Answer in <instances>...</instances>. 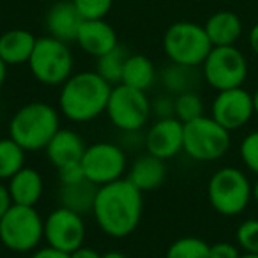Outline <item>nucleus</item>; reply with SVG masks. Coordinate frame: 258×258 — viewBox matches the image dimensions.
<instances>
[{
    "label": "nucleus",
    "instance_id": "nucleus-1",
    "mask_svg": "<svg viewBox=\"0 0 258 258\" xmlns=\"http://www.w3.org/2000/svg\"><path fill=\"white\" fill-rule=\"evenodd\" d=\"M144 214V193L127 179L97 187L92 216L97 228L111 239H125L138 228Z\"/></svg>",
    "mask_w": 258,
    "mask_h": 258
},
{
    "label": "nucleus",
    "instance_id": "nucleus-2",
    "mask_svg": "<svg viewBox=\"0 0 258 258\" xmlns=\"http://www.w3.org/2000/svg\"><path fill=\"white\" fill-rule=\"evenodd\" d=\"M111 87L96 69L73 73L60 85L57 108L73 124H89L106 111Z\"/></svg>",
    "mask_w": 258,
    "mask_h": 258
},
{
    "label": "nucleus",
    "instance_id": "nucleus-3",
    "mask_svg": "<svg viewBox=\"0 0 258 258\" xmlns=\"http://www.w3.org/2000/svg\"><path fill=\"white\" fill-rule=\"evenodd\" d=\"M60 111L46 101H30L18 108L9 118L8 137L27 152L44 151L60 125Z\"/></svg>",
    "mask_w": 258,
    "mask_h": 258
},
{
    "label": "nucleus",
    "instance_id": "nucleus-4",
    "mask_svg": "<svg viewBox=\"0 0 258 258\" xmlns=\"http://www.w3.org/2000/svg\"><path fill=\"white\" fill-rule=\"evenodd\" d=\"M27 66L37 83L60 87L75 73V55L66 41L53 36H41L37 37Z\"/></svg>",
    "mask_w": 258,
    "mask_h": 258
},
{
    "label": "nucleus",
    "instance_id": "nucleus-5",
    "mask_svg": "<svg viewBox=\"0 0 258 258\" xmlns=\"http://www.w3.org/2000/svg\"><path fill=\"white\" fill-rule=\"evenodd\" d=\"M0 240L13 253H32L44 240V218L36 207L11 204L0 219Z\"/></svg>",
    "mask_w": 258,
    "mask_h": 258
},
{
    "label": "nucleus",
    "instance_id": "nucleus-6",
    "mask_svg": "<svg viewBox=\"0 0 258 258\" xmlns=\"http://www.w3.org/2000/svg\"><path fill=\"white\" fill-rule=\"evenodd\" d=\"M166 58L186 68H202L212 50V43L204 25L195 22H175L165 30L161 41Z\"/></svg>",
    "mask_w": 258,
    "mask_h": 258
},
{
    "label": "nucleus",
    "instance_id": "nucleus-7",
    "mask_svg": "<svg viewBox=\"0 0 258 258\" xmlns=\"http://www.w3.org/2000/svg\"><path fill=\"white\" fill-rule=\"evenodd\" d=\"M207 198L211 207L221 216H239L253 200V184L235 166H223L207 182Z\"/></svg>",
    "mask_w": 258,
    "mask_h": 258
},
{
    "label": "nucleus",
    "instance_id": "nucleus-8",
    "mask_svg": "<svg viewBox=\"0 0 258 258\" xmlns=\"http://www.w3.org/2000/svg\"><path fill=\"white\" fill-rule=\"evenodd\" d=\"M104 115L120 133H142L152 117L151 97L144 90L117 83L111 87Z\"/></svg>",
    "mask_w": 258,
    "mask_h": 258
},
{
    "label": "nucleus",
    "instance_id": "nucleus-9",
    "mask_svg": "<svg viewBox=\"0 0 258 258\" xmlns=\"http://www.w3.org/2000/svg\"><path fill=\"white\" fill-rule=\"evenodd\" d=\"M230 145L232 133L218 124L211 115H202L184 124L182 152L193 161H218L230 151Z\"/></svg>",
    "mask_w": 258,
    "mask_h": 258
},
{
    "label": "nucleus",
    "instance_id": "nucleus-10",
    "mask_svg": "<svg viewBox=\"0 0 258 258\" xmlns=\"http://www.w3.org/2000/svg\"><path fill=\"white\" fill-rule=\"evenodd\" d=\"M80 163L85 179L97 187L124 179L129 168L127 151L113 142H94L87 145Z\"/></svg>",
    "mask_w": 258,
    "mask_h": 258
},
{
    "label": "nucleus",
    "instance_id": "nucleus-11",
    "mask_svg": "<svg viewBox=\"0 0 258 258\" xmlns=\"http://www.w3.org/2000/svg\"><path fill=\"white\" fill-rule=\"evenodd\" d=\"M202 76L214 90H228L242 87L247 78V60L239 48L212 46L202 64Z\"/></svg>",
    "mask_w": 258,
    "mask_h": 258
},
{
    "label": "nucleus",
    "instance_id": "nucleus-12",
    "mask_svg": "<svg viewBox=\"0 0 258 258\" xmlns=\"http://www.w3.org/2000/svg\"><path fill=\"white\" fill-rule=\"evenodd\" d=\"M87 239V225L83 214L68 207H55L44 216V242L64 253L82 247Z\"/></svg>",
    "mask_w": 258,
    "mask_h": 258
},
{
    "label": "nucleus",
    "instance_id": "nucleus-13",
    "mask_svg": "<svg viewBox=\"0 0 258 258\" xmlns=\"http://www.w3.org/2000/svg\"><path fill=\"white\" fill-rule=\"evenodd\" d=\"M254 115L253 94L242 87L219 90L211 104V117L230 133L244 127Z\"/></svg>",
    "mask_w": 258,
    "mask_h": 258
},
{
    "label": "nucleus",
    "instance_id": "nucleus-14",
    "mask_svg": "<svg viewBox=\"0 0 258 258\" xmlns=\"http://www.w3.org/2000/svg\"><path fill=\"white\" fill-rule=\"evenodd\" d=\"M144 147L163 161L179 156L184 147V124L175 117L156 118L144 133Z\"/></svg>",
    "mask_w": 258,
    "mask_h": 258
},
{
    "label": "nucleus",
    "instance_id": "nucleus-15",
    "mask_svg": "<svg viewBox=\"0 0 258 258\" xmlns=\"http://www.w3.org/2000/svg\"><path fill=\"white\" fill-rule=\"evenodd\" d=\"M75 43L87 55L97 58L118 46V37L106 20H83Z\"/></svg>",
    "mask_w": 258,
    "mask_h": 258
},
{
    "label": "nucleus",
    "instance_id": "nucleus-16",
    "mask_svg": "<svg viewBox=\"0 0 258 258\" xmlns=\"http://www.w3.org/2000/svg\"><path fill=\"white\" fill-rule=\"evenodd\" d=\"M166 173H168L166 161L145 152L129 163L125 179L133 186H137L142 193H151L163 186V182L166 180Z\"/></svg>",
    "mask_w": 258,
    "mask_h": 258
},
{
    "label": "nucleus",
    "instance_id": "nucleus-17",
    "mask_svg": "<svg viewBox=\"0 0 258 258\" xmlns=\"http://www.w3.org/2000/svg\"><path fill=\"white\" fill-rule=\"evenodd\" d=\"M85 149L87 144L82 138V135L76 133L75 129L60 127L53 135V138L48 142L44 154H46V159L50 161L51 166L60 168V166H66L69 163L82 161Z\"/></svg>",
    "mask_w": 258,
    "mask_h": 258
},
{
    "label": "nucleus",
    "instance_id": "nucleus-18",
    "mask_svg": "<svg viewBox=\"0 0 258 258\" xmlns=\"http://www.w3.org/2000/svg\"><path fill=\"white\" fill-rule=\"evenodd\" d=\"M83 18L80 16L78 9L75 8L73 0H58L48 9L44 25H46L48 36H53L66 43H73L82 25Z\"/></svg>",
    "mask_w": 258,
    "mask_h": 258
},
{
    "label": "nucleus",
    "instance_id": "nucleus-19",
    "mask_svg": "<svg viewBox=\"0 0 258 258\" xmlns=\"http://www.w3.org/2000/svg\"><path fill=\"white\" fill-rule=\"evenodd\" d=\"M6 186L13 204L29 205V207H36L44 193V180L41 172L27 165L20 172H16Z\"/></svg>",
    "mask_w": 258,
    "mask_h": 258
},
{
    "label": "nucleus",
    "instance_id": "nucleus-20",
    "mask_svg": "<svg viewBox=\"0 0 258 258\" xmlns=\"http://www.w3.org/2000/svg\"><path fill=\"white\" fill-rule=\"evenodd\" d=\"M37 37L27 29H9L0 34V58L8 66H23L29 62Z\"/></svg>",
    "mask_w": 258,
    "mask_h": 258
},
{
    "label": "nucleus",
    "instance_id": "nucleus-21",
    "mask_svg": "<svg viewBox=\"0 0 258 258\" xmlns=\"http://www.w3.org/2000/svg\"><path fill=\"white\" fill-rule=\"evenodd\" d=\"M204 29L212 46H233L242 36V22L233 11H218L207 18Z\"/></svg>",
    "mask_w": 258,
    "mask_h": 258
},
{
    "label": "nucleus",
    "instance_id": "nucleus-22",
    "mask_svg": "<svg viewBox=\"0 0 258 258\" xmlns=\"http://www.w3.org/2000/svg\"><path fill=\"white\" fill-rule=\"evenodd\" d=\"M159 71L156 69L154 62L142 53H129L127 60L124 64L122 73V82L124 85L133 87V89L149 92L152 87L158 83Z\"/></svg>",
    "mask_w": 258,
    "mask_h": 258
},
{
    "label": "nucleus",
    "instance_id": "nucleus-23",
    "mask_svg": "<svg viewBox=\"0 0 258 258\" xmlns=\"http://www.w3.org/2000/svg\"><path fill=\"white\" fill-rule=\"evenodd\" d=\"M97 186L90 180H82L76 184H64L58 189V204L78 214H92L94 200H96Z\"/></svg>",
    "mask_w": 258,
    "mask_h": 258
},
{
    "label": "nucleus",
    "instance_id": "nucleus-24",
    "mask_svg": "<svg viewBox=\"0 0 258 258\" xmlns=\"http://www.w3.org/2000/svg\"><path fill=\"white\" fill-rule=\"evenodd\" d=\"M158 82L161 83L165 92L172 94V96H179L186 90H195V83H197L195 68H186V66L170 62L159 71Z\"/></svg>",
    "mask_w": 258,
    "mask_h": 258
},
{
    "label": "nucleus",
    "instance_id": "nucleus-25",
    "mask_svg": "<svg viewBox=\"0 0 258 258\" xmlns=\"http://www.w3.org/2000/svg\"><path fill=\"white\" fill-rule=\"evenodd\" d=\"M27 151L11 137L0 138V180L6 182L25 166Z\"/></svg>",
    "mask_w": 258,
    "mask_h": 258
},
{
    "label": "nucleus",
    "instance_id": "nucleus-26",
    "mask_svg": "<svg viewBox=\"0 0 258 258\" xmlns=\"http://www.w3.org/2000/svg\"><path fill=\"white\" fill-rule=\"evenodd\" d=\"M127 57L129 51L122 44H118L111 51L96 58V71L110 85H117V83L122 82V73H124V64L127 60Z\"/></svg>",
    "mask_w": 258,
    "mask_h": 258
},
{
    "label": "nucleus",
    "instance_id": "nucleus-27",
    "mask_svg": "<svg viewBox=\"0 0 258 258\" xmlns=\"http://www.w3.org/2000/svg\"><path fill=\"white\" fill-rule=\"evenodd\" d=\"M211 244L200 237L186 235L175 239L166 247L165 258H211Z\"/></svg>",
    "mask_w": 258,
    "mask_h": 258
},
{
    "label": "nucleus",
    "instance_id": "nucleus-28",
    "mask_svg": "<svg viewBox=\"0 0 258 258\" xmlns=\"http://www.w3.org/2000/svg\"><path fill=\"white\" fill-rule=\"evenodd\" d=\"M204 110V99L197 90H186V92L175 96V118H179L182 124H187V122L205 115Z\"/></svg>",
    "mask_w": 258,
    "mask_h": 258
},
{
    "label": "nucleus",
    "instance_id": "nucleus-29",
    "mask_svg": "<svg viewBox=\"0 0 258 258\" xmlns=\"http://www.w3.org/2000/svg\"><path fill=\"white\" fill-rule=\"evenodd\" d=\"M235 244L244 253H258V219H244L237 226Z\"/></svg>",
    "mask_w": 258,
    "mask_h": 258
},
{
    "label": "nucleus",
    "instance_id": "nucleus-30",
    "mask_svg": "<svg viewBox=\"0 0 258 258\" xmlns=\"http://www.w3.org/2000/svg\"><path fill=\"white\" fill-rule=\"evenodd\" d=\"M83 20H104L113 8V0H73Z\"/></svg>",
    "mask_w": 258,
    "mask_h": 258
},
{
    "label": "nucleus",
    "instance_id": "nucleus-31",
    "mask_svg": "<svg viewBox=\"0 0 258 258\" xmlns=\"http://www.w3.org/2000/svg\"><path fill=\"white\" fill-rule=\"evenodd\" d=\"M239 156L242 165L258 175V131H251L239 145Z\"/></svg>",
    "mask_w": 258,
    "mask_h": 258
},
{
    "label": "nucleus",
    "instance_id": "nucleus-32",
    "mask_svg": "<svg viewBox=\"0 0 258 258\" xmlns=\"http://www.w3.org/2000/svg\"><path fill=\"white\" fill-rule=\"evenodd\" d=\"M151 104L154 118L175 117V96H172V94H159L154 99H151Z\"/></svg>",
    "mask_w": 258,
    "mask_h": 258
},
{
    "label": "nucleus",
    "instance_id": "nucleus-33",
    "mask_svg": "<svg viewBox=\"0 0 258 258\" xmlns=\"http://www.w3.org/2000/svg\"><path fill=\"white\" fill-rule=\"evenodd\" d=\"M58 173V184L64 186V184H76L85 180V173H83L82 163H69L66 166H60L57 168Z\"/></svg>",
    "mask_w": 258,
    "mask_h": 258
},
{
    "label": "nucleus",
    "instance_id": "nucleus-34",
    "mask_svg": "<svg viewBox=\"0 0 258 258\" xmlns=\"http://www.w3.org/2000/svg\"><path fill=\"white\" fill-rule=\"evenodd\" d=\"M211 258H239L240 251L239 246L233 242H228V240H219V242L211 244V251H209Z\"/></svg>",
    "mask_w": 258,
    "mask_h": 258
},
{
    "label": "nucleus",
    "instance_id": "nucleus-35",
    "mask_svg": "<svg viewBox=\"0 0 258 258\" xmlns=\"http://www.w3.org/2000/svg\"><path fill=\"white\" fill-rule=\"evenodd\" d=\"M29 258H69V253L58 251L51 246H41L36 251H32Z\"/></svg>",
    "mask_w": 258,
    "mask_h": 258
},
{
    "label": "nucleus",
    "instance_id": "nucleus-36",
    "mask_svg": "<svg viewBox=\"0 0 258 258\" xmlns=\"http://www.w3.org/2000/svg\"><path fill=\"white\" fill-rule=\"evenodd\" d=\"M69 258H101V253L97 249H94V247L83 244L82 247H78V249H75L73 253H69Z\"/></svg>",
    "mask_w": 258,
    "mask_h": 258
},
{
    "label": "nucleus",
    "instance_id": "nucleus-37",
    "mask_svg": "<svg viewBox=\"0 0 258 258\" xmlns=\"http://www.w3.org/2000/svg\"><path fill=\"white\" fill-rule=\"evenodd\" d=\"M11 204L13 202H11V197H9L8 186L0 180V219H2V216L6 214V211L11 207Z\"/></svg>",
    "mask_w": 258,
    "mask_h": 258
},
{
    "label": "nucleus",
    "instance_id": "nucleus-38",
    "mask_svg": "<svg viewBox=\"0 0 258 258\" xmlns=\"http://www.w3.org/2000/svg\"><path fill=\"white\" fill-rule=\"evenodd\" d=\"M247 39H249V48L253 50V53L258 57V23H254V25L251 27Z\"/></svg>",
    "mask_w": 258,
    "mask_h": 258
},
{
    "label": "nucleus",
    "instance_id": "nucleus-39",
    "mask_svg": "<svg viewBox=\"0 0 258 258\" xmlns=\"http://www.w3.org/2000/svg\"><path fill=\"white\" fill-rule=\"evenodd\" d=\"M8 68L9 66L0 58V90H2V87H4V83H6V78H8Z\"/></svg>",
    "mask_w": 258,
    "mask_h": 258
},
{
    "label": "nucleus",
    "instance_id": "nucleus-40",
    "mask_svg": "<svg viewBox=\"0 0 258 258\" xmlns=\"http://www.w3.org/2000/svg\"><path fill=\"white\" fill-rule=\"evenodd\" d=\"M101 258H127V254L117 249H110V251H106V253H101Z\"/></svg>",
    "mask_w": 258,
    "mask_h": 258
},
{
    "label": "nucleus",
    "instance_id": "nucleus-41",
    "mask_svg": "<svg viewBox=\"0 0 258 258\" xmlns=\"http://www.w3.org/2000/svg\"><path fill=\"white\" fill-rule=\"evenodd\" d=\"M253 106H254V115H258V89L253 94Z\"/></svg>",
    "mask_w": 258,
    "mask_h": 258
},
{
    "label": "nucleus",
    "instance_id": "nucleus-42",
    "mask_svg": "<svg viewBox=\"0 0 258 258\" xmlns=\"http://www.w3.org/2000/svg\"><path fill=\"white\" fill-rule=\"evenodd\" d=\"M253 200L258 204V179H256V182L253 184Z\"/></svg>",
    "mask_w": 258,
    "mask_h": 258
},
{
    "label": "nucleus",
    "instance_id": "nucleus-43",
    "mask_svg": "<svg viewBox=\"0 0 258 258\" xmlns=\"http://www.w3.org/2000/svg\"><path fill=\"white\" fill-rule=\"evenodd\" d=\"M239 258H258V253H242Z\"/></svg>",
    "mask_w": 258,
    "mask_h": 258
},
{
    "label": "nucleus",
    "instance_id": "nucleus-44",
    "mask_svg": "<svg viewBox=\"0 0 258 258\" xmlns=\"http://www.w3.org/2000/svg\"><path fill=\"white\" fill-rule=\"evenodd\" d=\"M2 249H4V246H2V240H0V253H2Z\"/></svg>",
    "mask_w": 258,
    "mask_h": 258
}]
</instances>
